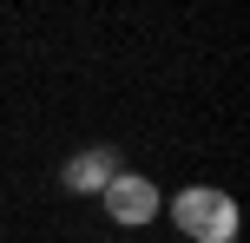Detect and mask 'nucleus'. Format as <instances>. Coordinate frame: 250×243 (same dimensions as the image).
<instances>
[{"instance_id": "nucleus-1", "label": "nucleus", "mask_w": 250, "mask_h": 243, "mask_svg": "<svg viewBox=\"0 0 250 243\" xmlns=\"http://www.w3.org/2000/svg\"><path fill=\"white\" fill-rule=\"evenodd\" d=\"M171 224L191 243H237V197L211 191V184H185L171 197Z\"/></svg>"}, {"instance_id": "nucleus-2", "label": "nucleus", "mask_w": 250, "mask_h": 243, "mask_svg": "<svg viewBox=\"0 0 250 243\" xmlns=\"http://www.w3.org/2000/svg\"><path fill=\"white\" fill-rule=\"evenodd\" d=\"M105 217L112 224H125V230H145L151 217H158V184L151 178H138V171H119L112 184H105Z\"/></svg>"}, {"instance_id": "nucleus-3", "label": "nucleus", "mask_w": 250, "mask_h": 243, "mask_svg": "<svg viewBox=\"0 0 250 243\" xmlns=\"http://www.w3.org/2000/svg\"><path fill=\"white\" fill-rule=\"evenodd\" d=\"M112 178H119V151H105V145H92V151H79V158L60 165V184H66L73 197H99Z\"/></svg>"}]
</instances>
